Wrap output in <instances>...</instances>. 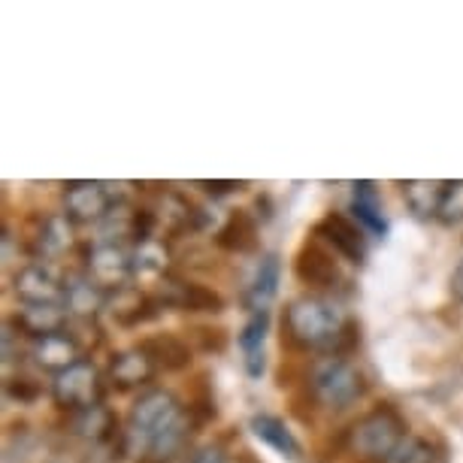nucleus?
Here are the masks:
<instances>
[{
	"mask_svg": "<svg viewBox=\"0 0 463 463\" xmlns=\"http://www.w3.org/2000/svg\"><path fill=\"white\" fill-rule=\"evenodd\" d=\"M191 418L185 406L170 391L152 388L130 406L128 415V445L143 454V463H170L188 439Z\"/></svg>",
	"mask_w": 463,
	"mask_h": 463,
	"instance_id": "obj_1",
	"label": "nucleus"
},
{
	"mask_svg": "<svg viewBox=\"0 0 463 463\" xmlns=\"http://www.w3.org/2000/svg\"><path fill=\"white\" fill-rule=\"evenodd\" d=\"M345 318L325 297L306 294L288 303L282 316V345L291 352H327L334 348Z\"/></svg>",
	"mask_w": 463,
	"mask_h": 463,
	"instance_id": "obj_2",
	"label": "nucleus"
},
{
	"mask_svg": "<svg viewBox=\"0 0 463 463\" xmlns=\"http://www.w3.org/2000/svg\"><path fill=\"white\" fill-rule=\"evenodd\" d=\"M409 427L394 403H379L352 427V449L364 458L388 460L406 442Z\"/></svg>",
	"mask_w": 463,
	"mask_h": 463,
	"instance_id": "obj_3",
	"label": "nucleus"
},
{
	"mask_svg": "<svg viewBox=\"0 0 463 463\" xmlns=\"http://www.w3.org/2000/svg\"><path fill=\"white\" fill-rule=\"evenodd\" d=\"M309 391L321 406L327 409H348L366 394V379L343 357H321L309 370Z\"/></svg>",
	"mask_w": 463,
	"mask_h": 463,
	"instance_id": "obj_4",
	"label": "nucleus"
},
{
	"mask_svg": "<svg viewBox=\"0 0 463 463\" xmlns=\"http://www.w3.org/2000/svg\"><path fill=\"white\" fill-rule=\"evenodd\" d=\"M103 394H107V384H103L100 370L91 361H76L52 382V397L67 412H85V409L100 406Z\"/></svg>",
	"mask_w": 463,
	"mask_h": 463,
	"instance_id": "obj_5",
	"label": "nucleus"
},
{
	"mask_svg": "<svg viewBox=\"0 0 463 463\" xmlns=\"http://www.w3.org/2000/svg\"><path fill=\"white\" fill-rule=\"evenodd\" d=\"M294 276L300 285L316 288V291H330V288H336L343 282V273H339L334 251L318 237H306L300 242V249H297V255H294Z\"/></svg>",
	"mask_w": 463,
	"mask_h": 463,
	"instance_id": "obj_6",
	"label": "nucleus"
},
{
	"mask_svg": "<svg viewBox=\"0 0 463 463\" xmlns=\"http://www.w3.org/2000/svg\"><path fill=\"white\" fill-rule=\"evenodd\" d=\"M116 206V197L103 182H70L64 188V213L76 224L103 222Z\"/></svg>",
	"mask_w": 463,
	"mask_h": 463,
	"instance_id": "obj_7",
	"label": "nucleus"
},
{
	"mask_svg": "<svg viewBox=\"0 0 463 463\" xmlns=\"http://www.w3.org/2000/svg\"><path fill=\"white\" fill-rule=\"evenodd\" d=\"M316 237L325 242V246L339 251L345 260H352V264H364V258H366L364 231L352 222V218H345L343 213H327L325 218H321V222L316 224Z\"/></svg>",
	"mask_w": 463,
	"mask_h": 463,
	"instance_id": "obj_8",
	"label": "nucleus"
},
{
	"mask_svg": "<svg viewBox=\"0 0 463 463\" xmlns=\"http://www.w3.org/2000/svg\"><path fill=\"white\" fill-rule=\"evenodd\" d=\"M85 267H89V279L98 282L103 291H112V288H125V282L134 273V260L128 258V251L116 246V242H103V246H94L85 258Z\"/></svg>",
	"mask_w": 463,
	"mask_h": 463,
	"instance_id": "obj_9",
	"label": "nucleus"
},
{
	"mask_svg": "<svg viewBox=\"0 0 463 463\" xmlns=\"http://www.w3.org/2000/svg\"><path fill=\"white\" fill-rule=\"evenodd\" d=\"M13 291L24 306H58V300L64 297L67 288H61L58 276L52 273L49 267L31 264L15 273Z\"/></svg>",
	"mask_w": 463,
	"mask_h": 463,
	"instance_id": "obj_10",
	"label": "nucleus"
},
{
	"mask_svg": "<svg viewBox=\"0 0 463 463\" xmlns=\"http://www.w3.org/2000/svg\"><path fill=\"white\" fill-rule=\"evenodd\" d=\"M258 218L249 209H231L222 231L215 233V246L227 255H251L258 249Z\"/></svg>",
	"mask_w": 463,
	"mask_h": 463,
	"instance_id": "obj_11",
	"label": "nucleus"
},
{
	"mask_svg": "<svg viewBox=\"0 0 463 463\" xmlns=\"http://www.w3.org/2000/svg\"><path fill=\"white\" fill-rule=\"evenodd\" d=\"M155 373H158V366L152 364V357L139 345L128 348V352H118L109 364V379L118 391L146 388V384L155 379Z\"/></svg>",
	"mask_w": 463,
	"mask_h": 463,
	"instance_id": "obj_12",
	"label": "nucleus"
},
{
	"mask_svg": "<svg viewBox=\"0 0 463 463\" xmlns=\"http://www.w3.org/2000/svg\"><path fill=\"white\" fill-rule=\"evenodd\" d=\"M10 325L24 336L40 339L64 334L67 330V312L61 306H22L19 312L10 318Z\"/></svg>",
	"mask_w": 463,
	"mask_h": 463,
	"instance_id": "obj_13",
	"label": "nucleus"
},
{
	"mask_svg": "<svg viewBox=\"0 0 463 463\" xmlns=\"http://www.w3.org/2000/svg\"><path fill=\"white\" fill-rule=\"evenodd\" d=\"M139 348L152 357V364L158 366L164 373H182L191 366V354L194 348L185 343V336L179 334H155V336H146Z\"/></svg>",
	"mask_w": 463,
	"mask_h": 463,
	"instance_id": "obj_14",
	"label": "nucleus"
},
{
	"mask_svg": "<svg viewBox=\"0 0 463 463\" xmlns=\"http://www.w3.org/2000/svg\"><path fill=\"white\" fill-rule=\"evenodd\" d=\"M161 306L152 300L146 291H137V288H118L116 297L109 300V316L116 318L118 327H139L146 321L158 318Z\"/></svg>",
	"mask_w": 463,
	"mask_h": 463,
	"instance_id": "obj_15",
	"label": "nucleus"
},
{
	"mask_svg": "<svg viewBox=\"0 0 463 463\" xmlns=\"http://www.w3.org/2000/svg\"><path fill=\"white\" fill-rule=\"evenodd\" d=\"M267 334H269V309L249 316V321L240 330L242 361H246V373L251 375V379H260L267 370V354H264Z\"/></svg>",
	"mask_w": 463,
	"mask_h": 463,
	"instance_id": "obj_16",
	"label": "nucleus"
},
{
	"mask_svg": "<svg viewBox=\"0 0 463 463\" xmlns=\"http://www.w3.org/2000/svg\"><path fill=\"white\" fill-rule=\"evenodd\" d=\"M279 279H282V260H279V255H264L246 288V297H242V303H246L251 316L255 312H267V306L273 303V297L279 291Z\"/></svg>",
	"mask_w": 463,
	"mask_h": 463,
	"instance_id": "obj_17",
	"label": "nucleus"
},
{
	"mask_svg": "<svg viewBox=\"0 0 463 463\" xmlns=\"http://www.w3.org/2000/svg\"><path fill=\"white\" fill-rule=\"evenodd\" d=\"M249 430L255 433L264 445H269L273 451L282 454V458H288V460L300 458V451H303L300 442H297V436L291 433V427H288L279 415H267V412L251 415Z\"/></svg>",
	"mask_w": 463,
	"mask_h": 463,
	"instance_id": "obj_18",
	"label": "nucleus"
},
{
	"mask_svg": "<svg viewBox=\"0 0 463 463\" xmlns=\"http://www.w3.org/2000/svg\"><path fill=\"white\" fill-rule=\"evenodd\" d=\"M400 188H403L406 203L418 218H439L442 200L449 194V182L409 179V182H400Z\"/></svg>",
	"mask_w": 463,
	"mask_h": 463,
	"instance_id": "obj_19",
	"label": "nucleus"
},
{
	"mask_svg": "<svg viewBox=\"0 0 463 463\" xmlns=\"http://www.w3.org/2000/svg\"><path fill=\"white\" fill-rule=\"evenodd\" d=\"M352 213L357 218V224H364L366 231L375 233V237H384V233H388V222H384V215H382V197L373 182H354Z\"/></svg>",
	"mask_w": 463,
	"mask_h": 463,
	"instance_id": "obj_20",
	"label": "nucleus"
},
{
	"mask_svg": "<svg viewBox=\"0 0 463 463\" xmlns=\"http://www.w3.org/2000/svg\"><path fill=\"white\" fill-rule=\"evenodd\" d=\"M76 354H80V345H76L73 334H67V330L64 334L40 339V343L33 345V357H37V364L43 366V370H55V375L64 373L67 366H73Z\"/></svg>",
	"mask_w": 463,
	"mask_h": 463,
	"instance_id": "obj_21",
	"label": "nucleus"
},
{
	"mask_svg": "<svg viewBox=\"0 0 463 463\" xmlns=\"http://www.w3.org/2000/svg\"><path fill=\"white\" fill-rule=\"evenodd\" d=\"M185 412H188L191 424H194V427H203V424L215 421V418H218L215 397H213V384H209V375L206 373H200V375H194V382H188Z\"/></svg>",
	"mask_w": 463,
	"mask_h": 463,
	"instance_id": "obj_22",
	"label": "nucleus"
},
{
	"mask_svg": "<svg viewBox=\"0 0 463 463\" xmlns=\"http://www.w3.org/2000/svg\"><path fill=\"white\" fill-rule=\"evenodd\" d=\"M64 300H67V309L76 312L80 318H94V312L103 306V288L91 279H73L64 291Z\"/></svg>",
	"mask_w": 463,
	"mask_h": 463,
	"instance_id": "obj_23",
	"label": "nucleus"
},
{
	"mask_svg": "<svg viewBox=\"0 0 463 463\" xmlns=\"http://www.w3.org/2000/svg\"><path fill=\"white\" fill-rule=\"evenodd\" d=\"M185 343L203 354H222L227 348V330L213 325H191L185 330Z\"/></svg>",
	"mask_w": 463,
	"mask_h": 463,
	"instance_id": "obj_24",
	"label": "nucleus"
},
{
	"mask_svg": "<svg viewBox=\"0 0 463 463\" xmlns=\"http://www.w3.org/2000/svg\"><path fill=\"white\" fill-rule=\"evenodd\" d=\"M384 463H442L436 460V449L430 439H421V436H406V442L391 454Z\"/></svg>",
	"mask_w": 463,
	"mask_h": 463,
	"instance_id": "obj_25",
	"label": "nucleus"
},
{
	"mask_svg": "<svg viewBox=\"0 0 463 463\" xmlns=\"http://www.w3.org/2000/svg\"><path fill=\"white\" fill-rule=\"evenodd\" d=\"M134 269L137 273H148L155 279H161L164 273H170L167 269V251H164L161 242H146V246H139L137 258H134Z\"/></svg>",
	"mask_w": 463,
	"mask_h": 463,
	"instance_id": "obj_26",
	"label": "nucleus"
},
{
	"mask_svg": "<svg viewBox=\"0 0 463 463\" xmlns=\"http://www.w3.org/2000/svg\"><path fill=\"white\" fill-rule=\"evenodd\" d=\"M6 397L15 400V403H33V400H40L43 388L37 379H31V375H13V379H6Z\"/></svg>",
	"mask_w": 463,
	"mask_h": 463,
	"instance_id": "obj_27",
	"label": "nucleus"
},
{
	"mask_svg": "<svg viewBox=\"0 0 463 463\" xmlns=\"http://www.w3.org/2000/svg\"><path fill=\"white\" fill-rule=\"evenodd\" d=\"M357 345H361V325H357L354 318H345L343 330H339L334 348H330V357H345L357 352Z\"/></svg>",
	"mask_w": 463,
	"mask_h": 463,
	"instance_id": "obj_28",
	"label": "nucleus"
},
{
	"mask_svg": "<svg viewBox=\"0 0 463 463\" xmlns=\"http://www.w3.org/2000/svg\"><path fill=\"white\" fill-rule=\"evenodd\" d=\"M460 218H463V182H449V194H445V200H442L439 222L458 224Z\"/></svg>",
	"mask_w": 463,
	"mask_h": 463,
	"instance_id": "obj_29",
	"label": "nucleus"
},
{
	"mask_svg": "<svg viewBox=\"0 0 463 463\" xmlns=\"http://www.w3.org/2000/svg\"><path fill=\"white\" fill-rule=\"evenodd\" d=\"M246 182H233V179H224V182H200V188H206L209 194H231V191H240Z\"/></svg>",
	"mask_w": 463,
	"mask_h": 463,
	"instance_id": "obj_30",
	"label": "nucleus"
},
{
	"mask_svg": "<svg viewBox=\"0 0 463 463\" xmlns=\"http://www.w3.org/2000/svg\"><path fill=\"white\" fill-rule=\"evenodd\" d=\"M191 463H227V458H224V451L218 449V445H206V449H200L194 454V460H191Z\"/></svg>",
	"mask_w": 463,
	"mask_h": 463,
	"instance_id": "obj_31",
	"label": "nucleus"
},
{
	"mask_svg": "<svg viewBox=\"0 0 463 463\" xmlns=\"http://www.w3.org/2000/svg\"><path fill=\"white\" fill-rule=\"evenodd\" d=\"M451 294L463 303V260L454 267V273H451Z\"/></svg>",
	"mask_w": 463,
	"mask_h": 463,
	"instance_id": "obj_32",
	"label": "nucleus"
}]
</instances>
